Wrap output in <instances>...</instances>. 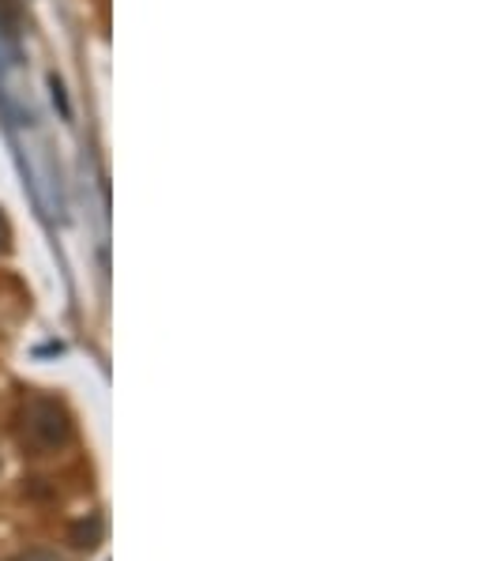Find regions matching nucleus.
I'll return each mask as SVG.
<instances>
[{
	"label": "nucleus",
	"instance_id": "nucleus-1",
	"mask_svg": "<svg viewBox=\"0 0 485 561\" xmlns=\"http://www.w3.org/2000/svg\"><path fill=\"white\" fill-rule=\"evenodd\" d=\"M20 430H23V445L38 456L60 453V448L72 442V422H68L65 408L57 400H46V396H31L27 408H23Z\"/></svg>",
	"mask_w": 485,
	"mask_h": 561
},
{
	"label": "nucleus",
	"instance_id": "nucleus-2",
	"mask_svg": "<svg viewBox=\"0 0 485 561\" xmlns=\"http://www.w3.org/2000/svg\"><path fill=\"white\" fill-rule=\"evenodd\" d=\"M12 561H65L57 554V550H42V547H34V550H23V554H15Z\"/></svg>",
	"mask_w": 485,
	"mask_h": 561
}]
</instances>
